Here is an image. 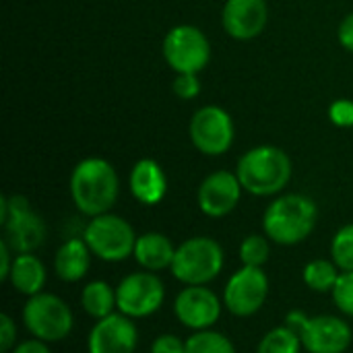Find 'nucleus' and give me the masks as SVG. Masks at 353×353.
I'll return each mask as SVG.
<instances>
[{"label":"nucleus","instance_id":"obj_1","mask_svg":"<svg viewBox=\"0 0 353 353\" xmlns=\"http://www.w3.org/2000/svg\"><path fill=\"white\" fill-rule=\"evenodd\" d=\"M68 188L79 213L91 219L112 211L120 194V180L108 159L87 157L74 165Z\"/></svg>","mask_w":353,"mask_h":353},{"label":"nucleus","instance_id":"obj_18","mask_svg":"<svg viewBox=\"0 0 353 353\" xmlns=\"http://www.w3.org/2000/svg\"><path fill=\"white\" fill-rule=\"evenodd\" d=\"M91 250L83 238H70L60 244L54 254V273L64 283H77L87 277L91 267Z\"/></svg>","mask_w":353,"mask_h":353},{"label":"nucleus","instance_id":"obj_31","mask_svg":"<svg viewBox=\"0 0 353 353\" xmlns=\"http://www.w3.org/2000/svg\"><path fill=\"white\" fill-rule=\"evenodd\" d=\"M17 345V323L8 314H0V352L10 353Z\"/></svg>","mask_w":353,"mask_h":353},{"label":"nucleus","instance_id":"obj_17","mask_svg":"<svg viewBox=\"0 0 353 353\" xmlns=\"http://www.w3.org/2000/svg\"><path fill=\"white\" fill-rule=\"evenodd\" d=\"M128 186L132 196L145 205V207H155L163 201L168 192V176L163 168L155 159H139L128 176Z\"/></svg>","mask_w":353,"mask_h":353},{"label":"nucleus","instance_id":"obj_24","mask_svg":"<svg viewBox=\"0 0 353 353\" xmlns=\"http://www.w3.org/2000/svg\"><path fill=\"white\" fill-rule=\"evenodd\" d=\"M184 353H236L232 339L215 329L194 331L186 339Z\"/></svg>","mask_w":353,"mask_h":353},{"label":"nucleus","instance_id":"obj_12","mask_svg":"<svg viewBox=\"0 0 353 353\" xmlns=\"http://www.w3.org/2000/svg\"><path fill=\"white\" fill-rule=\"evenodd\" d=\"M190 141L199 153L217 157L230 151L234 143V120L219 105H205L194 112L188 126Z\"/></svg>","mask_w":353,"mask_h":353},{"label":"nucleus","instance_id":"obj_11","mask_svg":"<svg viewBox=\"0 0 353 353\" xmlns=\"http://www.w3.org/2000/svg\"><path fill=\"white\" fill-rule=\"evenodd\" d=\"M269 290L271 283L265 269L242 265L236 273H232L223 288V308L238 319H250L263 310Z\"/></svg>","mask_w":353,"mask_h":353},{"label":"nucleus","instance_id":"obj_16","mask_svg":"<svg viewBox=\"0 0 353 353\" xmlns=\"http://www.w3.org/2000/svg\"><path fill=\"white\" fill-rule=\"evenodd\" d=\"M269 21V6L265 0H228L221 10V25L225 33L238 41L259 37Z\"/></svg>","mask_w":353,"mask_h":353},{"label":"nucleus","instance_id":"obj_7","mask_svg":"<svg viewBox=\"0 0 353 353\" xmlns=\"http://www.w3.org/2000/svg\"><path fill=\"white\" fill-rule=\"evenodd\" d=\"M137 238L134 228L112 211L91 217L83 230V240L87 242L91 254L103 263H124L130 259L134 254Z\"/></svg>","mask_w":353,"mask_h":353},{"label":"nucleus","instance_id":"obj_14","mask_svg":"<svg viewBox=\"0 0 353 353\" xmlns=\"http://www.w3.org/2000/svg\"><path fill=\"white\" fill-rule=\"evenodd\" d=\"M242 192L244 188L236 172L232 174L228 170H217L199 184L196 203L203 215L211 219H221L238 207Z\"/></svg>","mask_w":353,"mask_h":353},{"label":"nucleus","instance_id":"obj_22","mask_svg":"<svg viewBox=\"0 0 353 353\" xmlns=\"http://www.w3.org/2000/svg\"><path fill=\"white\" fill-rule=\"evenodd\" d=\"M339 275H341V269L331 259H314L304 267L302 281L310 292L331 294Z\"/></svg>","mask_w":353,"mask_h":353},{"label":"nucleus","instance_id":"obj_9","mask_svg":"<svg viewBox=\"0 0 353 353\" xmlns=\"http://www.w3.org/2000/svg\"><path fill=\"white\" fill-rule=\"evenodd\" d=\"M116 300L118 312L124 316L132 321L147 319L161 310L165 302V285L157 273L137 271L120 279L116 285Z\"/></svg>","mask_w":353,"mask_h":353},{"label":"nucleus","instance_id":"obj_34","mask_svg":"<svg viewBox=\"0 0 353 353\" xmlns=\"http://www.w3.org/2000/svg\"><path fill=\"white\" fill-rule=\"evenodd\" d=\"M10 353H52V350H50V343H43L39 339H27V341L17 343Z\"/></svg>","mask_w":353,"mask_h":353},{"label":"nucleus","instance_id":"obj_32","mask_svg":"<svg viewBox=\"0 0 353 353\" xmlns=\"http://www.w3.org/2000/svg\"><path fill=\"white\" fill-rule=\"evenodd\" d=\"M337 37H339L341 48L353 54V12H350V14L341 21L339 31H337Z\"/></svg>","mask_w":353,"mask_h":353},{"label":"nucleus","instance_id":"obj_13","mask_svg":"<svg viewBox=\"0 0 353 353\" xmlns=\"http://www.w3.org/2000/svg\"><path fill=\"white\" fill-rule=\"evenodd\" d=\"M223 310V300L209 285H184L174 300V314L186 329H213Z\"/></svg>","mask_w":353,"mask_h":353},{"label":"nucleus","instance_id":"obj_20","mask_svg":"<svg viewBox=\"0 0 353 353\" xmlns=\"http://www.w3.org/2000/svg\"><path fill=\"white\" fill-rule=\"evenodd\" d=\"M48 281V271L46 265L33 254V252H25V254H14V263L8 275L10 288L27 298L41 294Z\"/></svg>","mask_w":353,"mask_h":353},{"label":"nucleus","instance_id":"obj_21","mask_svg":"<svg viewBox=\"0 0 353 353\" xmlns=\"http://www.w3.org/2000/svg\"><path fill=\"white\" fill-rule=\"evenodd\" d=\"M81 306L93 321H101L114 312H118V300H116V288H112L108 281L95 279L89 281L81 292Z\"/></svg>","mask_w":353,"mask_h":353},{"label":"nucleus","instance_id":"obj_15","mask_svg":"<svg viewBox=\"0 0 353 353\" xmlns=\"http://www.w3.org/2000/svg\"><path fill=\"white\" fill-rule=\"evenodd\" d=\"M137 345L139 329L122 312L95 321L87 337V353H134Z\"/></svg>","mask_w":353,"mask_h":353},{"label":"nucleus","instance_id":"obj_29","mask_svg":"<svg viewBox=\"0 0 353 353\" xmlns=\"http://www.w3.org/2000/svg\"><path fill=\"white\" fill-rule=\"evenodd\" d=\"M174 93L180 99H194L201 93L199 74H176V79H174Z\"/></svg>","mask_w":353,"mask_h":353},{"label":"nucleus","instance_id":"obj_30","mask_svg":"<svg viewBox=\"0 0 353 353\" xmlns=\"http://www.w3.org/2000/svg\"><path fill=\"white\" fill-rule=\"evenodd\" d=\"M186 339H180L174 333H161L153 339L151 353H184Z\"/></svg>","mask_w":353,"mask_h":353},{"label":"nucleus","instance_id":"obj_25","mask_svg":"<svg viewBox=\"0 0 353 353\" xmlns=\"http://www.w3.org/2000/svg\"><path fill=\"white\" fill-rule=\"evenodd\" d=\"M271 254V240L265 234H250L238 248L240 263L246 267H265Z\"/></svg>","mask_w":353,"mask_h":353},{"label":"nucleus","instance_id":"obj_6","mask_svg":"<svg viewBox=\"0 0 353 353\" xmlns=\"http://www.w3.org/2000/svg\"><path fill=\"white\" fill-rule=\"evenodd\" d=\"M285 325L300 335L308 353H345L352 345V327L341 316H308L302 310H292L285 316Z\"/></svg>","mask_w":353,"mask_h":353},{"label":"nucleus","instance_id":"obj_3","mask_svg":"<svg viewBox=\"0 0 353 353\" xmlns=\"http://www.w3.org/2000/svg\"><path fill=\"white\" fill-rule=\"evenodd\" d=\"M236 176L248 194L277 196L292 180V159L275 145H259L238 159Z\"/></svg>","mask_w":353,"mask_h":353},{"label":"nucleus","instance_id":"obj_8","mask_svg":"<svg viewBox=\"0 0 353 353\" xmlns=\"http://www.w3.org/2000/svg\"><path fill=\"white\" fill-rule=\"evenodd\" d=\"M0 225L4 228V240L14 254L35 252L46 242L48 230L43 219L21 194L0 196Z\"/></svg>","mask_w":353,"mask_h":353},{"label":"nucleus","instance_id":"obj_23","mask_svg":"<svg viewBox=\"0 0 353 353\" xmlns=\"http://www.w3.org/2000/svg\"><path fill=\"white\" fill-rule=\"evenodd\" d=\"M304 345L300 335L288 325L275 327L265 333L256 345V353H302Z\"/></svg>","mask_w":353,"mask_h":353},{"label":"nucleus","instance_id":"obj_10","mask_svg":"<svg viewBox=\"0 0 353 353\" xmlns=\"http://www.w3.org/2000/svg\"><path fill=\"white\" fill-rule=\"evenodd\" d=\"M163 58L176 74H199L211 60V43L194 25H176L163 39Z\"/></svg>","mask_w":353,"mask_h":353},{"label":"nucleus","instance_id":"obj_2","mask_svg":"<svg viewBox=\"0 0 353 353\" xmlns=\"http://www.w3.org/2000/svg\"><path fill=\"white\" fill-rule=\"evenodd\" d=\"M319 221V207L306 194H279L263 215L265 236L279 246H296L308 240Z\"/></svg>","mask_w":353,"mask_h":353},{"label":"nucleus","instance_id":"obj_33","mask_svg":"<svg viewBox=\"0 0 353 353\" xmlns=\"http://www.w3.org/2000/svg\"><path fill=\"white\" fill-rule=\"evenodd\" d=\"M12 248L6 244V240H0V279L6 283L8 281V275H10V269H12V263H14V256H12Z\"/></svg>","mask_w":353,"mask_h":353},{"label":"nucleus","instance_id":"obj_5","mask_svg":"<svg viewBox=\"0 0 353 353\" xmlns=\"http://www.w3.org/2000/svg\"><path fill=\"white\" fill-rule=\"evenodd\" d=\"M21 319L29 335L43 343L64 341L74 327V314L70 306L60 296L48 292L27 298Z\"/></svg>","mask_w":353,"mask_h":353},{"label":"nucleus","instance_id":"obj_28","mask_svg":"<svg viewBox=\"0 0 353 353\" xmlns=\"http://www.w3.org/2000/svg\"><path fill=\"white\" fill-rule=\"evenodd\" d=\"M329 120L339 128H352L353 126V101L352 99H335L329 105Z\"/></svg>","mask_w":353,"mask_h":353},{"label":"nucleus","instance_id":"obj_19","mask_svg":"<svg viewBox=\"0 0 353 353\" xmlns=\"http://www.w3.org/2000/svg\"><path fill=\"white\" fill-rule=\"evenodd\" d=\"M132 256L143 271L161 273L165 269H172V263L176 256V246L172 244V240L165 234L147 232L137 238Z\"/></svg>","mask_w":353,"mask_h":353},{"label":"nucleus","instance_id":"obj_27","mask_svg":"<svg viewBox=\"0 0 353 353\" xmlns=\"http://www.w3.org/2000/svg\"><path fill=\"white\" fill-rule=\"evenodd\" d=\"M331 296H333L337 310L343 316L353 319V271H341Z\"/></svg>","mask_w":353,"mask_h":353},{"label":"nucleus","instance_id":"obj_4","mask_svg":"<svg viewBox=\"0 0 353 353\" xmlns=\"http://www.w3.org/2000/svg\"><path fill=\"white\" fill-rule=\"evenodd\" d=\"M225 254L217 240L209 236H194L176 246L172 275L182 285H209L223 271Z\"/></svg>","mask_w":353,"mask_h":353},{"label":"nucleus","instance_id":"obj_26","mask_svg":"<svg viewBox=\"0 0 353 353\" xmlns=\"http://www.w3.org/2000/svg\"><path fill=\"white\" fill-rule=\"evenodd\" d=\"M331 261L341 271H353V223L335 232L331 240Z\"/></svg>","mask_w":353,"mask_h":353}]
</instances>
